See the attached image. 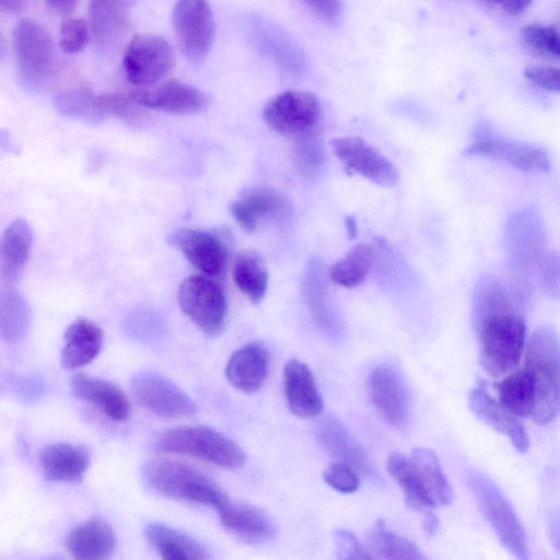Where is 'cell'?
I'll return each mask as SVG.
<instances>
[{"label":"cell","instance_id":"16","mask_svg":"<svg viewBox=\"0 0 560 560\" xmlns=\"http://www.w3.org/2000/svg\"><path fill=\"white\" fill-rule=\"evenodd\" d=\"M171 243L180 249L186 259L208 276H219L228 261V248L222 238L212 232L182 229L171 236Z\"/></svg>","mask_w":560,"mask_h":560},{"label":"cell","instance_id":"46","mask_svg":"<svg viewBox=\"0 0 560 560\" xmlns=\"http://www.w3.org/2000/svg\"><path fill=\"white\" fill-rule=\"evenodd\" d=\"M13 389L19 399L25 404H31L44 395L46 385L39 376L27 375L19 377L14 382Z\"/></svg>","mask_w":560,"mask_h":560},{"label":"cell","instance_id":"42","mask_svg":"<svg viewBox=\"0 0 560 560\" xmlns=\"http://www.w3.org/2000/svg\"><path fill=\"white\" fill-rule=\"evenodd\" d=\"M334 540L338 560H377L350 530L336 529Z\"/></svg>","mask_w":560,"mask_h":560},{"label":"cell","instance_id":"29","mask_svg":"<svg viewBox=\"0 0 560 560\" xmlns=\"http://www.w3.org/2000/svg\"><path fill=\"white\" fill-rule=\"evenodd\" d=\"M45 476L55 481L78 482L89 467L86 450L69 443H56L46 446L39 455Z\"/></svg>","mask_w":560,"mask_h":560},{"label":"cell","instance_id":"12","mask_svg":"<svg viewBox=\"0 0 560 560\" xmlns=\"http://www.w3.org/2000/svg\"><path fill=\"white\" fill-rule=\"evenodd\" d=\"M331 145L347 168L382 186H395L399 174L395 165L365 140L355 136L335 138Z\"/></svg>","mask_w":560,"mask_h":560},{"label":"cell","instance_id":"52","mask_svg":"<svg viewBox=\"0 0 560 560\" xmlns=\"http://www.w3.org/2000/svg\"><path fill=\"white\" fill-rule=\"evenodd\" d=\"M346 229L349 238H355L358 234L357 223L353 217L346 218Z\"/></svg>","mask_w":560,"mask_h":560},{"label":"cell","instance_id":"37","mask_svg":"<svg viewBox=\"0 0 560 560\" xmlns=\"http://www.w3.org/2000/svg\"><path fill=\"white\" fill-rule=\"evenodd\" d=\"M237 289L253 303H259L267 291L268 272L259 257L252 252L238 254L232 267Z\"/></svg>","mask_w":560,"mask_h":560},{"label":"cell","instance_id":"11","mask_svg":"<svg viewBox=\"0 0 560 560\" xmlns=\"http://www.w3.org/2000/svg\"><path fill=\"white\" fill-rule=\"evenodd\" d=\"M173 25L184 56L194 62L202 60L211 49L214 21L208 2L183 0L175 3Z\"/></svg>","mask_w":560,"mask_h":560},{"label":"cell","instance_id":"23","mask_svg":"<svg viewBox=\"0 0 560 560\" xmlns=\"http://www.w3.org/2000/svg\"><path fill=\"white\" fill-rule=\"evenodd\" d=\"M269 353L259 343H248L230 357L225 376L237 390L252 394L260 389L268 374Z\"/></svg>","mask_w":560,"mask_h":560},{"label":"cell","instance_id":"48","mask_svg":"<svg viewBox=\"0 0 560 560\" xmlns=\"http://www.w3.org/2000/svg\"><path fill=\"white\" fill-rule=\"evenodd\" d=\"M439 517L430 510L424 512L422 520V528L427 537H432L439 529Z\"/></svg>","mask_w":560,"mask_h":560},{"label":"cell","instance_id":"7","mask_svg":"<svg viewBox=\"0 0 560 560\" xmlns=\"http://www.w3.org/2000/svg\"><path fill=\"white\" fill-rule=\"evenodd\" d=\"M183 313L203 332L218 335L224 328L228 303L223 288L207 276H191L178 288Z\"/></svg>","mask_w":560,"mask_h":560},{"label":"cell","instance_id":"1","mask_svg":"<svg viewBox=\"0 0 560 560\" xmlns=\"http://www.w3.org/2000/svg\"><path fill=\"white\" fill-rule=\"evenodd\" d=\"M479 361L493 377L512 372L522 358L526 323L514 294L493 276L482 277L472 303Z\"/></svg>","mask_w":560,"mask_h":560},{"label":"cell","instance_id":"17","mask_svg":"<svg viewBox=\"0 0 560 560\" xmlns=\"http://www.w3.org/2000/svg\"><path fill=\"white\" fill-rule=\"evenodd\" d=\"M465 153L500 159L523 172L544 173L550 168L549 158L542 149L491 135L478 137Z\"/></svg>","mask_w":560,"mask_h":560},{"label":"cell","instance_id":"44","mask_svg":"<svg viewBox=\"0 0 560 560\" xmlns=\"http://www.w3.org/2000/svg\"><path fill=\"white\" fill-rule=\"evenodd\" d=\"M538 277L546 294L557 298L559 294V262L557 256L549 255L540 260Z\"/></svg>","mask_w":560,"mask_h":560},{"label":"cell","instance_id":"26","mask_svg":"<svg viewBox=\"0 0 560 560\" xmlns=\"http://www.w3.org/2000/svg\"><path fill=\"white\" fill-rule=\"evenodd\" d=\"M218 512L221 524L245 541L267 542L276 535L273 522L258 508L229 502Z\"/></svg>","mask_w":560,"mask_h":560},{"label":"cell","instance_id":"25","mask_svg":"<svg viewBox=\"0 0 560 560\" xmlns=\"http://www.w3.org/2000/svg\"><path fill=\"white\" fill-rule=\"evenodd\" d=\"M129 2L97 0L90 5V24L100 51H110L129 27Z\"/></svg>","mask_w":560,"mask_h":560},{"label":"cell","instance_id":"35","mask_svg":"<svg viewBox=\"0 0 560 560\" xmlns=\"http://www.w3.org/2000/svg\"><path fill=\"white\" fill-rule=\"evenodd\" d=\"M375 260L376 252L372 245L357 244L328 268L327 277L336 284L354 288L364 281Z\"/></svg>","mask_w":560,"mask_h":560},{"label":"cell","instance_id":"5","mask_svg":"<svg viewBox=\"0 0 560 560\" xmlns=\"http://www.w3.org/2000/svg\"><path fill=\"white\" fill-rule=\"evenodd\" d=\"M467 482L482 515L501 545L516 560H530L523 524L498 486L481 472H471Z\"/></svg>","mask_w":560,"mask_h":560},{"label":"cell","instance_id":"8","mask_svg":"<svg viewBox=\"0 0 560 560\" xmlns=\"http://www.w3.org/2000/svg\"><path fill=\"white\" fill-rule=\"evenodd\" d=\"M174 55L170 44L160 36L138 34L128 43L122 58L127 80L138 86L154 84L171 70Z\"/></svg>","mask_w":560,"mask_h":560},{"label":"cell","instance_id":"28","mask_svg":"<svg viewBox=\"0 0 560 560\" xmlns=\"http://www.w3.org/2000/svg\"><path fill=\"white\" fill-rule=\"evenodd\" d=\"M144 535L162 560H209L206 548L196 538L175 527L151 523Z\"/></svg>","mask_w":560,"mask_h":560},{"label":"cell","instance_id":"31","mask_svg":"<svg viewBox=\"0 0 560 560\" xmlns=\"http://www.w3.org/2000/svg\"><path fill=\"white\" fill-rule=\"evenodd\" d=\"M499 402L516 418L532 416L536 405V384L532 371L524 365L493 384Z\"/></svg>","mask_w":560,"mask_h":560},{"label":"cell","instance_id":"21","mask_svg":"<svg viewBox=\"0 0 560 560\" xmlns=\"http://www.w3.org/2000/svg\"><path fill=\"white\" fill-rule=\"evenodd\" d=\"M71 388L77 397L89 401L113 421L122 422L130 415L127 396L113 382L77 373L71 378Z\"/></svg>","mask_w":560,"mask_h":560},{"label":"cell","instance_id":"39","mask_svg":"<svg viewBox=\"0 0 560 560\" xmlns=\"http://www.w3.org/2000/svg\"><path fill=\"white\" fill-rule=\"evenodd\" d=\"M521 37L527 49L540 56L557 59L560 55L559 32L556 25L527 24L522 28Z\"/></svg>","mask_w":560,"mask_h":560},{"label":"cell","instance_id":"43","mask_svg":"<svg viewBox=\"0 0 560 560\" xmlns=\"http://www.w3.org/2000/svg\"><path fill=\"white\" fill-rule=\"evenodd\" d=\"M89 40V27L79 19H69L60 27V46L67 54L82 50Z\"/></svg>","mask_w":560,"mask_h":560},{"label":"cell","instance_id":"13","mask_svg":"<svg viewBox=\"0 0 560 560\" xmlns=\"http://www.w3.org/2000/svg\"><path fill=\"white\" fill-rule=\"evenodd\" d=\"M371 401L381 418L402 427L409 417V393L398 370L389 364L376 366L369 377Z\"/></svg>","mask_w":560,"mask_h":560},{"label":"cell","instance_id":"24","mask_svg":"<svg viewBox=\"0 0 560 560\" xmlns=\"http://www.w3.org/2000/svg\"><path fill=\"white\" fill-rule=\"evenodd\" d=\"M33 232L23 219H16L0 234V282L12 287L20 278L31 254Z\"/></svg>","mask_w":560,"mask_h":560},{"label":"cell","instance_id":"3","mask_svg":"<svg viewBox=\"0 0 560 560\" xmlns=\"http://www.w3.org/2000/svg\"><path fill=\"white\" fill-rule=\"evenodd\" d=\"M559 340L553 329L537 328L529 338L525 365L536 384V405L532 415L538 424L551 422L559 410Z\"/></svg>","mask_w":560,"mask_h":560},{"label":"cell","instance_id":"45","mask_svg":"<svg viewBox=\"0 0 560 560\" xmlns=\"http://www.w3.org/2000/svg\"><path fill=\"white\" fill-rule=\"evenodd\" d=\"M525 77L535 85L548 90L559 91L560 73L558 67L552 66H534L528 67L524 71Z\"/></svg>","mask_w":560,"mask_h":560},{"label":"cell","instance_id":"38","mask_svg":"<svg viewBox=\"0 0 560 560\" xmlns=\"http://www.w3.org/2000/svg\"><path fill=\"white\" fill-rule=\"evenodd\" d=\"M63 115L89 122L103 120L98 95L86 89H72L58 93L54 100Z\"/></svg>","mask_w":560,"mask_h":560},{"label":"cell","instance_id":"54","mask_svg":"<svg viewBox=\"0 0 560 560\" xmlns=\"http://www.w3.org/2000/svg\"><path fill=\"white\" fill-rule=\"evenodd\" d=\"M7 56V43L2 34L0 33V61Z\"/></svg>","mask_w":560,"mask_h":560},{"label":"cell","instance_id":"18","mask_svg":"<svg viewBox=\"0 0 560 560\" xmlns=\"http://www.w3.org/2000/svg\"><path fill=\"white\" fill-rule=\"evenodd\" d=\"M303 290L315 324L326 334L340 338L345 322L329 296L325 271L318 258L311 259L305 269Z\"/></svg>","mask_w":560,"mask_h":560},{"label":"cell","instance_id":"49","mask_svg":"<svg viewBox=\"0 0 560 560\" xmlns=\"http://www.w3.org/2000/svg\"><path fill=\"white\" fill-rule=\"evenodd\" d=\"M530 1L527 0H514V1H504L499 2L498 4L504 10L506 13L511 15H518L523 13L530 4Z\"/></svg>","mask_w":560,"mask_h":560},{"label":"cell","instance_id":"10","mask_svg":"<svg viewBox=\"0 0 560 560\" xmlns=\"http://www.w3.org/2000/svg\"><path fill=\"white\" fill-rule=\"evenodd\" d=\"M130 385L136 400L158 417L175 419L197 411L196 402L183 389L156 372L135 374Z\"/></svg>","mask_w":560,"mask_h":560},{"label":"cell","instance_id":"50","mask_svg":"<svg viewBox=\"0 0 560 560\" xmlns=\"http://www.w3.org/2000/svg\"><path fill=\"white\" fill-rule=\"evenodd\" d=\"M47 4L52 11H55L59 14H69L74 10L77 2L72 1V0L49 1V2H47Z\"/></svg>","mask_w":560,"mask_h":560},{"label":"cell","instance_id":"22","mask_svg":"<svg viewBox=\"0 0 560 560\" xmlns=\"http://www.w3.org/2000/svg\"><path fill=\"white\" fill-rule=\"evenodd\" d=\"M66 544L74 560H109L115 552L116 536L105 520L93 517L75 526Z\"/></svg>","mask_w":560,"mask_h":560},{"label":"cell","instance_id":"27","mask_svg":"<svg viewBox=\"0 0 560 560\" xmlns=\"http://www.w3.org/2000/svg\"><path fill=\"white\" fill-rule=\"evenodd\" d=\"M66 345L61 351V365L77 370L93 361L103 345V331L86 318H77L65 331Z\"/></svg>","mask_w":560,"mask_h":560},{"label":"cell","instance_id":"14","mask_svg":"<svg viewBox=\"0 0 560 560\" xmlns=\"http://www.w3.org/2000/svg\"><path fill=\"white\" fill-rule=\"evenodd\" d=\"M129 97L139 106L173 114L198 113L208 105L207 95L199 89L170 80L153 89H138Z\"/></svg>","mask_w":560,"mask_h":560},{"label":"cell","instance_id":"2","mask_svg":"<svg viewBox=\"0 0 560 560\" xmlns=\"http://www.w3.org/2000/svg\"><path fill=\"white\" fill-rule=\"evenodd\" d=\"M143 478L154 492L170 499L208 505L217 511L230 502L213 479L182 462L153 459L144 466Z\"/></svg>","mask_w":560,"mask_h":560},{"label":"cell","instance_id":"20","mask_svg":"<svg viewBox=\"0 0 560 560\" xmlns=\"http://www.w3.org/2000/svg\"><path fill=\"white\" fill-rule=\"evenodd\" d=\"M283 387L288 406L300 418L318 416L323 400L310 368L296 360H289L283 366Z\"/></svg>","mask_w":560,"mask_h":560},{"label":"cell","instance_id":"4","mask_svg":"<svg viewBox=\"0 0 560 560\" xmlns=\"http://www.w3.org/2000/svg\"><path fill=\"white\" fill-rule=\"evenodd\" d=\"M160 451L184 454L225 469L241 468L246 460L244 451L221 432L205 425L178 427L159 434Z\"/></svg>","mask_w":560,"mask_h":560},{"label":"cell","instance_id":"6","mask_svg":"<svg viewBox=\"0 0 560 560\" xmlns=\"http://www.w3.org/2000/svg\"><path fill=\"white\" fill-rule=\"evenodd\" d=\"M18 78L32 92L44 90L55 68V51L49 34L31 20H21L13 31Z\"/></svg>","mask_w":560,"mask_h":560},{"label":"cell","instance_id":"19","mask_svg":"<svg viewBox=\"0 0 560 560\" xmlns=\"http://www.w3.org/2000/svg\"><path fill=\"white\" fill-rule=\"evenodd\" d=\"M468 406L480 421L509 438L520 453L528 451L529 439L521 420L492 398L485 388H474L469 393Z\"/></svg>","mask_w":560,"mask_h":560},{"label":"cell","instance_id":"36","mask_svg":"<svg viewBox=\"0 0 560 560\" xmlns=\"http://www.w3.org/2000/svg\"><path fill=\"white\" fill-rule=\"evenodd\" d=\"M386 468L404 493L406 505L415 511H428L434 508L421 487L410 457L399 452H392Z\"/></svg>","mask_w":560,"mask_h":560},{"label":"cell","instance_id":"32","mask_svg":"<svg viewBox=\"0 0 560 560\" xmlns=\"http://www.w3.org/2000/svg\"><path fill=\"white\" fill-rule=\"evenodd\" d=\"M410 460L432 505H450L454 500V492L436 454L431 450L417 447L412 451Z\"/></svg>","mask_w":560,"mask_h":560},{"label":"cell","instance_id":"47","mask_svg":"<svg viewBox=\"0 0 560 560\" xmlns=\"http://www.w3.org/2000/svg\"><path fill=\"white\" fill-rule=\"evenodd\" d=\"M304 4L325 21H334L339 14L342 3L339 1H307Z\"/></svg>","mask_w":560,"mask_h":560},{"label":"cell","instance_id":"55","mask_svg":"<svg viewBox=\"0 0 560 560\" xmlns=\"http://www.w3.org/2000/svg\"><path fill=\"white\" fill-rule=\"evenodd\" d=\"M51 560H63V559L59 558V557H56V558H52Z\"/></svg>","mask_w":560,"mask_h":560},{"label":"cell","instance_id":"53","mask_svg":"<svg viewBox=\"0 0 560 560\" xmlns=\"http://www.w3.org/2000/svg\"><path fill=\"white\" fill-rule=\"evenodd\" d=\"M21 1H0V9L5 11H18L22 8Z\"/></svg>","mask_w":560,"mask_h":560},{"label":"cell","instance_id":"34","mask_svg":"<svg viewBox=\"0 0 560 560\" xmlns=\"http://www.w3.org/2000/svg\"><path fill=\"white\" fill-rule=\"evenodd\" d=\"M366 540L377 560H429L417 545L390 530L383 520L369 529Z\"/></svg>","mask_w":560,"mask_h":560},{"label":"cell","instance_id":"30","mask_svg":"<svg viewBox=\"0 0 560 560\" xmlns=\"http://www.w3.org/2000/svg\"><path fill=\"white\" fill-rule=\"evenodd\" d=\"M284 208L285 202L281 195L268 188H256L235 200L231 205V213L245 231L253 232Z\"/></svg>","mask_w":560,"mask_h":560},{"label":"cell","instance_id":"41","mask_svg":"<svg viewBox=\"0 0 560 560\" xmlns=\"http://www.w3.org/2000/svg\"><path fill=\"white\" fill-rule=\"evenodd\" d=\"M295 158L301 170L307 174L314 173L324 161V149L320 140L305 133L295 148Z\"/></svg>","mask_w":560,"mask_h":560},{"label":"cell","instance_id":"51","mask_svg":"<svg viewBox=\"0 0 560 560\" xmlns=\"http://www.w3.org/2000/svg\"><path fill=\"white\" fill-rule=\"evenodd\" d=\"M15 147L9 138V133L4 130H0V151L11 152Z\"/></svg>","mask_w":560,"mask_h":560},{"label":"cell","instance_id":"33","mask_svg":"<svg viewBox=\"0 0 560 560\" xmlns=\"http://www.w3.org/2000/svg\"><path fill=\"white\" fill-rule=\"evenodd\" d=\"M31 308L12 287L0 288V338L10 343L21 341L31 326Z\"/></svg>","mask_w":560,"mask_h":560},{"label":"cell","instance_id":"9","mask_svg":"<svg viewBox=\"0 0 560 560\" xmlns=\"http://www.w3.org/2000/svg\"><path fill=\"white\" fill-rule=\"evenodd\" d=\"M320 105L308 91H287L272 97L262 109L265 122L284 136H303L317 124Z\"/></svg>","mask_w":560,"mask_h":560},{"label":"cell","instance_id":"15","mask_svg":"<svg viewBox=\"0 0 560 560\" xmlns=\"http://www.w3.org/2000/svg\"><path fill=\"white\" fill-rule=\"evenodd\" d=\"M315 435L320 445L337 462L351 466L358 474L372 480L378 479L377 470L363 447L338 419L325 417L318 420L315 427Z\"/></svg>","mask_w":560,"mask_h":560},{"label":"cell","instance_id":"40","mask_svg":"<svg viewBox=\"0 0 560 560\" xmlns=\"http://www.w3.org/2000/svg\"><path fill=\"white\" fill-rule=\"evenodd\" d=\"M323 479L329 487L341 493L355 492L360 487L358 472L341 462L328 465L323 472Z\"/></svg>","mask_w":560,"mask_h":560}]
</instances>
